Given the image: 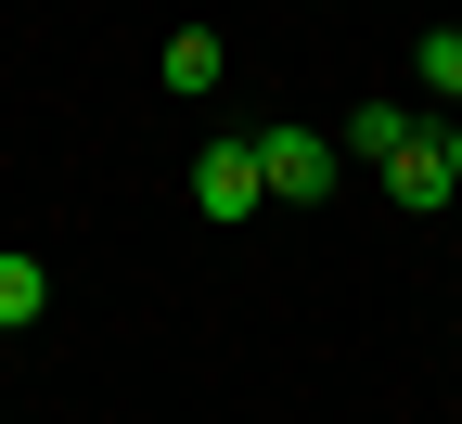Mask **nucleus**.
I'll use <instances>...</instances> for the list:
<instances>
[{"instance_id": "1", "label": "nucleus", "mask_w": 462, "mask_h": 424, "mask_svg": "<svg viewBox=\"0 0 462 424\" xmlns=\"http://www.w3.org/2000/svg\"><path fill=\"white\" fill-rule=\"evenodd\" d=\"M257 206H270L257 142H206V155H193V219H218V231H231V219H257Z\"/></svg>"}, {"instance_id": "2", "label": "nucleus", "mask_w": 462, "mask_h": 424, "mask_svg": "<svg viewBox=\"0 0 462 424\" xmlns=\"http://www.w3.org/2000/svg\"><path fill=\"white\" fill-rule=\"evenodd\" d=\"M334 155H346V142H321V129H257L270 206H321V193H334Z\"/></svg>"}, {"instance_id": "7", "label": "nucleus", "mask_w": 462, "mask_h": 424, "mask_svg": "<svg viewBox=\"0 0 462 424\" xmlns=\"http://www.w3.org/2000/svg\"><path fill=\"white\" fill-rule=\"evenodd\" d=\"M411 78H424V90H449V103H462V26H437V39H424V52H411Z\"/></svg>"}, {"instance_id": "3", "label": "nucleus", "mask_w": 462, "mask_h": 424, "mask_svg": "<svg viewBox=\"0 0 462 424\" xmlns=\"http://www.w3.org/2000/svg\"><path fill=\"white\" fill-rule=\"evenodd\" d=\"M385 193H398V206H449V193H462L449 129H411V142H398V155H385Z\"/></svg>"}, {"instance_id": "4", "label": "nucleus", "mask_w": 462, "mask_h": 424, "mask_svg": "<svg viewBox=\"0 0 462 424\" xmlns=\"http://www.w3.org/2000/svg\"><path fill=\"white\" fill-rule=\"evenodd\" d=\"M154 78L180 90V103H206V90H218V39H206V26H180V39L154 52Z\"/></svg>"}, {"instance_id": "6", "label": "nucleus", "mask_w": 462, "mask_h": 424, "mask_svg": "<svg viewBox=\"0 0 462 424\" xmlns=\"http://www.w3.org/2000/svg\"><path fill=\"white\" fill-rule=\"evenodd\" d=\"M398 142H411V103H360V116H346V155H373V167H385Z\"/></svg>"}, {"instance_id": "5", "label": "nucleus", "mask_w": 462, "mask_h": 424, "mask_svg": "<svg viewBox=\"0 0 462 424\" xmlns=\"http://www.w3.org/2000/svg\"><path fill=\"white\" fill-rule=\"evenodd\" d=\"M39 309H51V270H39V258H14V245H0V334H26Z\"/></svg>"}, {"instance_id": "8", "label": "nucleus", "mask_w": 462, "mask_h": 424, "mask_svg": "<svg viewBox=\"0 0 462 424\" xmlns=\"http://www.w3.org/2000/svg\"><path fill=\"white\" fill-rule=\"evenodd\" d=\"M449 167H462V129H449Z\"/></svg>"}]
</instances>
